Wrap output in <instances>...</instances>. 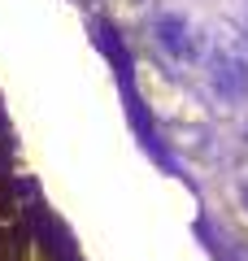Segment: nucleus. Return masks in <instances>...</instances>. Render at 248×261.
<instances>
[{
	"instance_id": "f257e3e1",
	"label": "nucleus",
	"mask_w": 248,
	"mask_h": 261,
	"mask_svg": "<svg viewBox=\"0 0 248 261\" xmlns=\"http://www.w3.org/2000/svg\"><path fill=\"white\" fill-rule=\"evenodd\" d=\"M209 83L218 96L227 100H239L248 96V53L235 44V39H222L209 57Z\"/></svg>"
},
{
	"instance_id": "f03ea898",
	"label": "nucleus",
	"mask_w": 248,
	"mask_h": 261,
	"mask_svg": "<svg viewBox=\"0 0 248 261\" xmlns=\"http://www.w3.org/2000/svg\"><path fill=\"white\" fill-rule=\"evenodd\" d=\"M157 39H161V48H170L179 61L196 57V39H192V31H187V22L179 18V13H161V18H157Z\"/></svg>"
}]
</instances>
